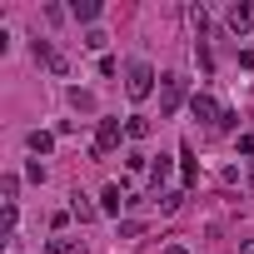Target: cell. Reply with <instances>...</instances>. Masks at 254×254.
I'll return each instance as SVG.
<instances>
[{
  "label": "cell",
  "mask_w": 254,
  "mask_h": 254,
  "mask_svg": "<svg viewBox=\"0 0 254 254\" xmlns=\"http://www.w3.org/2000/svg\"><path fill=\"white\" fill-rule=\"evenodd\" d=\"M125 95H130V100H150L155 95V70L145 60H135L130 70H125Z\"/></svg>",
  "instance_id": "6da1fadb"
},
{
  "label": "cell",
  "mask_w": 254,
  "mask_h": 254,
  "mask_svg": "<svg viewBox=\"0 0 254 254\" xmlns=\"http://www.w3.org/2000/svg\"><path fill=\"white\" fill-rule=\"evenodd\" d=\"M190 95V80L185 75H160V115H175Z\"/></svg>",
  "instance_id": "7a4b0ae2"
},
{
  "label": "cell",
  "mask_w": 254,
  "mask_h": 254,
  "mask_svg": "<svg viewBox=\"0 0 254 254\" xmlns=\"http://www.w3.org/2000/svg\"><path fill=\"white\" fill-rule=\"evenodd\" d=\"M120 140H125V125H120L115 115H105V120L95 125V160H100V155H110Z\"/></svg>",
  "instance_id": "3957f363"
},
{
  "label": "cell",
  "mask_w": 254,
  "mask_h": 254,
  "mask_svg": "<svg viewBox=\"0 0 254 254\" xmlns=\"http://www.w3.org/2000/svg\"><path fill=\"white\" fill-rule=\"evenodd\" d=\"M224 20H229V30H234V35H244V30L254 25V5H249V0H234Z\"/></svg>",
  "instance_id": "277c9868"
},
{
  "label": "cell",
  "mask_w": 254,
  "mask_h": 254,
  "mask_svg": "<svg viewBox=\"0 0 254 254\" xmlns=\"http://www.w3.org/2000/svg\"><path fill=\"white\" fill-rule=\"evenodd\" d=\"M190 115H194V120H209V125H219V115H224V110H219L209 95H190Z\"/></svg>",
  "instance_id": "5b68a950"
},
{
  "label": "cell",
  "mask_w": 254,
  "mask_h": 254,
  "mask_svg": "<svg viewBox=\"0 0 254 254\" xmlns=\"http://www.w3.org/2000/svg\"><path fill=\"white\" fill-rule=\"evenodd\" d=\"M100 209H105V214H120V209H125V185H105Z\"/></svg>",
  "instance_id": "8992f818"
},
{
  "label": "cell",
  "mask_w": 254,
  "mask_h": 254,
  "mask_svg": "<svg viewBox=\"0 0 254 254\" xmlns=\"http://www.w3.org/2000/svg\"><path fill=\"white\" fill-rule=\"evenodd\" d=\"M25 145H30L35 155H50V150H55V135H45V130H30V140H25Z\"/></svg>",
  "instance_id": "52a82bcc"
},
{
  "label": "cell",
  "mask_w": 254,
  "mask_h": 254,
  "mask_svg": "<svg viewBox=\"0 0 254 254\" xmlns=\"http://www.w3.org/2000/svg\"><path fill=\"white\" fill-rule=\"evenodd\" d=\"M125 135H130V140H145V135H150V120H145V115H130V120H125Z\"/></svg>",
  "instance_id": "ba28073f"
},
{
  "label": "cell",
  "mask_w": 254,
  "mask_h": 254,
  "mask_svg": "<svg viewBox=\"0 0 254 254\" xmlns=\"http://www.w3.org/2000/svg\"><path fill=\"white\" fill-rule=\"evenodd\" d=\"M70 15H75V20H95V15H100V0H75Z\"/></svg>",
  "instance_id": "9c48e42d"
},
{
  "label": "cell",
  "mask_w": 254,
  "mask_h": 254,
  "mask_svg": "<svg viewBox=\"0 0 254 254\" xmlns=\"http://www.w3.org/2000/svg\"><path fill=\"white\" fill-rule=\"evenodd\" d=\"M165 180H170V160H165V155H160V160H150V185H155V190H160V185H165Z\"/></svg>",
  "instance_id": "30bf717a"
},
{
  "label": "cell",
  "mask_w": 254,
  "mask_h": 254,
  "mask_svg": "<svg viewBox=\"0 0 254 254\" xmlns=\"http://www.w3.org/2000/svg\"><path fill=\"white\" fill-rule=\"evenodd\" d=\"M45 254H80V239H50Z\"/></svg>",
  "instance_id": "8fae6325"
},
{
  "label": "cell",
  "mask_w": 254,
  "mask_h": 254,
  "mask_svg": "<svg viewBox=\"0 0 254 254\" xmlns=\"http://www.w3.org/2000/svg\"><path fill=\"white\" fill-rule=\"evenodd\" d=\"M70 209H75V214H80V224H90V219H95V204H90V199H85V194H75V204H70Z\"/></svg>",
  "instance_id": "7c38bea8"
},
{
  "label": "cell",
  "mask_w": 254,
  "mask_h": 254,
  "mask_svg": "<svg viewBox=\"0 0 254 254\" xmlns=\"http://www.w3.org/2000/svg\"><path fill=\"white\" fill-rule=\"evenodd\" d=\"M0 194H5V204H15V194H20V180H15V175H5V180H0Z\"/></svg>",
  "instance_id": "4fadbf2b"
},
{
  "label": "cell",
  "mask_w": 254,
  "mask_h": 254,
  "mask_svg": "<svg viewBox=\"0 0 254 254\" xmlns=\"http://www.w3.org/2000/svg\"><path fill=\"white\" fill-rule=\"evenodd\" d=\"M70 105H75V110H95V95H90V90H70Z\"/></svg>",
  "instance_id": "5bb4252c"
},
{
  "label": "cell",
  "mask_w": 254,
  "mask_h": 254,
  "mask_svg": "<svg viewBox=\"0 0 254 254\" xmlns=\"http://www.w3.org/2000/svg\"><path fill=\"white\" fill-rule=\"evenodd\" d=\"M180 199H185V194H180V190H170V194H160V209H165V214H175V209H180Z\"/></svg>",
  "instance_id": "9a60e30c"
},
{
  "label": "cell",
  "mask_w": 254,
  "mask_h": 254,
  "mask_svg": "<svg viewBox=\"0 0 254 254\" xmlns=\"http://www.w3.org/2000/svg\"><path fill=\"white\" fill-rule=\"evenodd\" d=\"M0 224H5V244H10V234H15V204H5V214H0Z\"/></svg>",
  "instance_id": "2e32d148"
},
{
  "label": "cell",
  "mask_w": 254,
  "mask_h": 254,
  "mask_svg": "<svg viewBox=\"0 0 254 254\" xmlns=\"http://www.w3.org/2000/svg\"><path fill=\"white\" fill-rule=\"evenodd\" d=\"M105 40H110L105 30H90V35H85V45H90V50H105Z\"/></svg>",
  "instance_id": "e0dca14e"
},
{
  "label": "cell",
  "mask_w": 254,
  "mask_h": 254,
  "mask_svg": "<svg viewBox=\"0 0 254 254\" xmlns=\"http://www.w3.org/2000/svg\"><path fill=\"white\" fill-rule=\"evenodd\" d=\"M180 160H185V180H194V150H190V145L180 150Z\"/></svg>",
  "instance_id": "ac0fdd59"
},
{
  "label": "cell",
  "mask_w": 254,
  "mask_h": 254,
  "mask_svg": "<svg viewBox=\"0 0 254 254\" xmlns=\"http://www.w3.org/2000/svg\"><path fill=\"white\" fill-rule=\"evenodd\" d=\"M239 155H249V160H254V135H239Z\"/></svg>",
  "instance_id": "d6986e66"
},
{
  "label": "cell",
  "mask_w": 254,
  "mask_h": 254,
  "mask_svg": "<svg viewBox=\"0 0 254 254\" xmlns=\"http://www.w3.org/2000/svg\"><path fill=\"white\" fill-rule=\"evenodd\" d=\"M239 254H254V239H244V244H239Z\"/></svg>",
  "instance_id": "ffe728a7"
},
{
  "label": "cell",
  "mask_w": 254,
  "mask_h": 254,
  "mask_svg": "<svg viewBox=\"0 0 254 254\" xmlns=\"http://www.w3.org/2000/svg\"><path fill=\"white\" fill-rule=\"evenodd\" d=\"M165 254H190V249H185V244H170V249H165Z\"/></svg>",
  "instance_id": "44dd1931"
},
{
  "label": "cell",
  "mask_w": 254,
  "mask_h": 254,
  "mask_svg": "<svg viewBox=\"0 0 254 254\" xmlns=\"http://www.w3.org/2000/svg\"><path fill=\"white\" fill-rule=\"evenodd\" d=\"M249 185H254V165H249Z\"/></svg>",
  "instance_id": "7402d4cb"
}]
</instances>
